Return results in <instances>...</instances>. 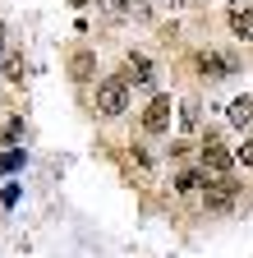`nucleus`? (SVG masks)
Returning <instances> with one entry per match:
<instances>
[{
	"instance_id": "5",
	"label": "nucleus",
	"mask_w": 253,
	"mask_h": 258,
	"mask_svg": "<svg viewBox=\"0 0 253 258\" xmlns=\"http://www.w3.org/2000/svg\"><path fill=\"white\" fill-rule=\"evenodd\" d=\"M230 203H235V184H230L226 175H221V180H216V184L207 189V208H216V212H226Z\"/></svg>"
},
{
	"instance_id": "3",
	"label": "nucleus",
	"mask_w": 253,
	"mask_h": 258,
	"mask_svg": "<svg viewBox=\"0 0 253 258\" xmlns=\"http://www.w3.org/2000/svg\"><path fill=\"white\" fill-rule=\"evenodd\" d=\"M230 161H235V157H230L226 148H221L216 139H207V148H203V171H212V175L221 180V175L230 171Z\"/></svg>"
},
{
	"instance_id": "6",
	"label": "nucleus",
	"mask_w": 253,
	"mask_h": 258,
	"mask_svg": "<svg viewBox=\"0 0 253 258\" xmlns=\"http://www.w3.org/2000/svg\"><path fill=\"white\" fill-rule=\"evenodd\" d=\"M230 32H235V37L239 42H253V10H230Z\"/></svg>"
},
{
	"instance_id": "11",
	"label": "nucleus",
	"mask_w": 253,
	"mask_h": 258,
	"mask_svg": "<svg viewBox=\"0 0 253 258\" xmlns=\"http://www.w3.org/2000/svg\"><path fill=\"white\" fill-rule=\"evenodd\" d=\"M14 166H23V148H14V152H5V157H0V175H10Z\"/></svg>"
},
{
	"instance_id": "7",
	"label": "nucleus",
	"mask_w": 253,
	"mask_h": 258,
	"mask_svg": "<svg viewBox=\"0 0 253 258\" xmlns=\"http://www.w3.org/2000/svg\"><path fill=\"white\" fill-rule=\"evenodd\" d=\"M230 124L235 129H253V97H235L230 102Z\"/></svg>"
},
{
	"instance_id": "17",
	"label": "nucleus",
	"mask_w": 253,
	"mask_h": 258,
	"mask_svg": "<svg viewBox=\"0 0 253 258\" xmlns=\"http://www.w3.org/2000/svg\"><path fill=\"white\" fill-rule=\"evenodd\" d=\"M180 5H203V0H180Z\"/></svg>"
},
{
	"instance_id": "12",
	"label": "nucleus",
	"mask_w": 253,
	"mask_h": 258,
	"mask_svg": "<svg viewBox=\"0 0 253 258\" xmlns=\"http://www.w3.org/2000/svg\"><path fill=\"white\" fill-rule=\"evenodd\" d=\"M5 79H23V55H5Z\"/></svg>"
},
{
	"instance_id": "9",
	"label": "nucleus",
	"mask_w": 253,
	"mask_h": 258,
	"mask_svg": "<svg viewBox=\"0 0 253 258\" xmlns=\"http://www.w3.org/2000/svg\"><path fill=\"white\" fill-rule=\"evenodd\" d=\"M198 64H203V74H212V79H226V74H230V64L221 60V55H212V51H207V55H203Z\"/></svg>"
},
{
	"instance_id": "4",
	"label": "nucleus",
	"mask_w": 253,
	"mask_h": 258,
	"mask_svg": "<svg viewBox=\"0 0 253 258\" xmlns=\"http://www.w3.org/2000/svg\"><path fill=\"white\" fill-rule=\"evenodd\" d=\"M120 79H124V83H152V60L134 51L129 60H124V74H120Z\"/></svg>"
},
{
	"instance_id": "14",
	"label": "nucleus",
	"mask_w": 253,
	"mask_h": 258,
	"mask_svg": "<svg viewBox=\"0 0 253 258\" xmlns=\"http://www.w3.org/2000/svg\"><path fill=\"white\" fill-rule=\"evenodd\" d=\"M180 120H184V129H194V124H198V106H194V102H189V106H184V115H180Z\"/></svg>"
},
{
	"instance_id": "18",
	"label": "nucleus",
	"mask_w": 253,
	"mask_h": 258,
	"mask_svg": "<svg viewBox=\"0 0 253 258\" xmlns=\"http://www.w3.org/2000/svg\"><path fill=\"white\" fill-rule=\"evenodd\" d=\"M69 5H88V0H69Z\"/></svg>"
},
{
	"instance_id": "10",
	"label": "nucleus",
	"mask_w": 253,
	"mask_h": 258,
	"mask_svg": "<svg viewBox=\"0 0 253 258\" xmlns=\"http://www.w3.org/2000/svg\"><path fill=\"white\" fill-rule=\"evenodd\" d=\"M198 184H203V175H198V171H184V175L175 180V189H180V194H194Z\"/></svg>"
},
{
	"instance_id": "16",
	"label": "nucleus",
	"mask_w": 253,
	"mask_h": 258,
	"mask_svg": "<svg viewBox=\"0 0 253 258\" xmlns=\"http://www.w3.org/2000/svg\"><path fill=\"white\" fill-rule=\"evenodd\" d=\"M106 5H111V10H120V5H124V0H106Z\"/></svg>"
},
{
	"instance_id": "2",
	"label": "nucleus",
	"mask_w": 253,
	"mask_h": 258,
	"mask_svg": "<svg viewBox=\"0 0 253 258\" xmlns=\"http://www.w3.org/2000/svg\"><path fill=\"white\" fill-rule=\"evenodd\" d=\"M143 129H147V134H166V129H171V97H152V102H147Z\"/></svg>"
},
{
	"instance_id": "8",
	"label": "nucleus",
	"mask_w": 253,
	"mask_h": 258,
	"mask_svg": "<svg viewBox=\"0 0 253 258\" xmlns=\"http://www.w3.org/2000/svg\"><path fill=\"white\" fill-rule=\"evenodd\" d=\"M69 70H74V79L83 83V79H92V70H97V60H92V51H78L74 60H69Z\"/></svg>"
},
{
	"instance_id": "1",
	"label": "nucleus",
	"mask_w": 253,
	"mask_h": 258,
	"mask_svg": "<svg viewBox=\"0 0 253 258\" xmlns=\"http://www.w3.org/2000/svg\"><path fill=\"white\" fill-rule=\"evenodd\" d=\"M97 111L102 115H124V111H129V83H124L120 74H111V79L97 83Z\"/></svg>"
},
{
	"instance_id": "15",
	"label": "nucleus",
	"mask_w": 253,
	"mask_h": 258,
	"mask_svg": "<svg viewBox=\"0 0 253 258\" xmlns=\"http://www.w3.org/2000/svg\"><path fill=\"white\" fill-rule=\"evenodd\" d=\"M0 51H5V23H0Z\"/></svg>"
},
{
	"instance_id": "13",
	"label": "nucleus",
	"mask_w": 253,
	"mask_h": 258,
	"mask_svg": "<svg viewBox=\"0 0 253 258\" xmlns=\"http://www.w3.org/2000/svg\"><path fill=\"white\" fill-rule=\"evenodd\" d=\"M235 157H239V161H244V166H248V171H253V139H244V148H239V152H235Z\"/></svg>"
}]
</instances>
